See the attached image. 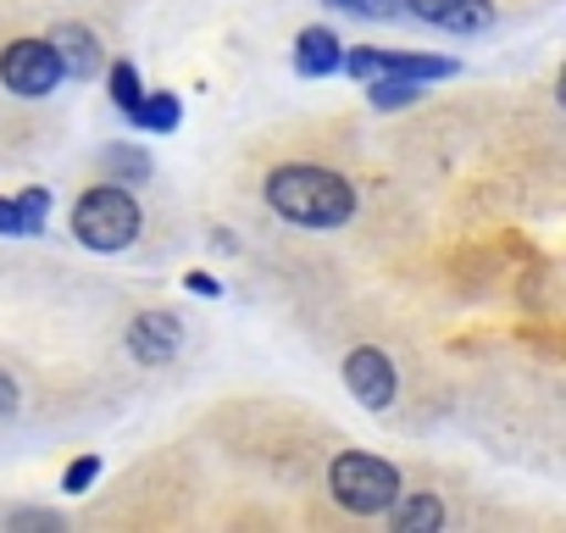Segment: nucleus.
Returning <instances> with one entry per match:
<instances>
[{
  "mask_svg": "<svg viewBox=\"0 0 566 533\" xmlns=\"http://www.w3.org/2000/svg\"><path fill=\"white\" fill-rule=\"evenodd\" d=\"M51 51H56V62H62V73L67 79H95V73H106V45L95 40V29H84V23H56L51 34Z\"/></svg>",
  "mask_w": 566,
  "mask_h": 533,
  "instance_id": "obj_9",
  "label": "nucleus"
},
{
  "mask_svg": "<svg viewBox=\"0 0 566 533\" xmlns=\"http://www.w3.org/2000/svg\"><path fill=\"white\" fill-rule=\"evenodd\" d=\"M339 62H345V45H339L334 29L312 23V29L295 34V73H301V79H334Z\"/></svg>",
  "mask_w": 566,
  "mask_h": 533,
  "instance_id": "obj_10",
  "label": "nucleus"
},
{
  "mask_svg": "<svg viewBox=\"0 0 566 533\" xmlns=\"http://www.w3.org/2000/svg\"><path fill=\"white\" fill-rule=\"evenodd\" d=\"M123 351L145 367H167L178 351H184V317L167 312V306H145L134 312V323L123 328Z\"/></svg>",
  "mask_w": 566,
  "mask_h": 533,
  "instance_id": "obj_7",
  "label": "nucleus"
},
{
  "mask_svg": "<svg viewBox=\"0 0 566 533\" xmlns=\"http://www.w3.org/2000/svg\"><path fill=\"white\" fill-rule=\"evenodd\" d=\"M7 527H18V533H23V527H62V516H56V511H40V505H23V511L7 516Z\"/></svg>",
  "mask_w": 566,
  "mask_h": 533,
  "instance_id": "obj_18",
  "label": "nucleus"
},
{
  "mask_svg": "<svg viewBox=\"0 0 566 533\" xmlns=\"http://www.w3.org/2000/svg\"><path fill=\"white\" fill-rule=\"evenodd\" d=\"M328 12H345V18H361V23H389L400 18V0H323Z\"/></svg>",
  "mask_w": 566,
  "mask_h": 533,
  "instance_id": "obj_15",
  "label": "nucleus"
},
{
  "mask_svg": "<svg viewBox=\"0 0 566 533\" xmlns=\"http://www.w3.org/2000/svg\"><path fill=\"white\" fill-rule=\"evenodd\" d=\"M73 239L95 255H117V250H134L139 233H145V211L139 200L123 189V184H95L73 200V217H67Z\"/></svg>",
  "mask_w": 566,
  "mask_h": 533,
  "instance_id": "obj_2",
  "label": "nucleus"
},
{
  "mask_svg": "<svg viewBox=\"0 0 566 533\" xmlns=\"http://www.w3.org/2000/svg\"><path fill=\"white\" fill-rule=\"evenodd\" d=\"M406 478L395 461L384 456H367V450H339L328 461V500L345 511V516H384L395 500H400Z\"/></svg>",
  "mask_w": 566,
  "mask_h": 533,
  "instance_id": "obj_3",
  "label": "nucleus"
},
{
  "mask_svg": "<svg viewBox=\"0 0 566 533\" xmlns=\"http://www.w3.org/2000/svg\"><path fill=\"white\" fill-rule=\"evenodd\" d=\"M95 478H101V456H78V461H67V472H62V494H90Z\"/></svg>",
  "mask_w": 566,
  "mask_h": 533,
  "instance_id": "obj_17",
  "label": "nucleus"
},
{
  "mask_svg": "<svg viewBox=\"0 0 566 533\" xmlns=\"http://www.w3.org/2000/svg\"><path fill=\"white\" fill-rule=\"evenodd\" d=\"M261 200L277 222L290 228H312V233H334L356 217V184L339 167L323 161H283L261 178Z\"/></svg>",
  "mask_w": 566,
  "mask_h": 533,
  "instance_id": "obj_1",
  "label": "nucleus"
},
{
  "mask_svg": "<svg viewBox=\"0 0 566 533\" xmlns=\"http://www.w3.org/2000/svg\"><path fill=\"white\" fill-rule=\"evenodd\" d=\"M339 378H345V389L361 400V411H389V406L400 400L395 356H389V351H378V345H356V351H345Z\"/></svg>",
  "mask_w": 566,
  "mask_h": 533,
  "instance_id": "obj_6",
  "label": "nucleus"
},
{
  "mask_svg": "<svg viewBox=\"0 0 566 533\" xmlns=\"http://www.w3.org/2000/svg\"><path fill=\"white\" fill-rule=\"evenodd\" d=\"M422 90H428V84H417V79H367V101H373L378 112L417 106V101H422Z\"/></svg>",
  "mask_w": 566,
  "mask_h": 533,
  "instance_id": "obj_13",
  "label": "nucleus"
},
{
  "mask_svg": "<svg viewBox=\"0 0 566 533\" xmlns=\"http://www.w3.org/2000/svg\"><path fill=\"white\" fill-rule=\"evenodd\" d=\"M184 290H189V295H211V301L222 295V284H217L211 273H189V279H184Z\"/></svg>",
  "mask_w": 566,
  "mask_h": 533,
  "instance_id": "obj_20",
  "label": "nucleus"
},
{
  "mask_svg": "<svg viewBox=\"0 0 566 533\" xmlns=\"http://www.w3.org/2000/svg\"><path fill=\"white\" fill-rule=\"evenodd\" d=\"M18 411H23V389H18V378L7 367H0V422L18 417Z\"/></svg>",
  "mask_w": 566,
  "mask_h": 533,
  "instance_id": "obj_19",
  "label": "nucleus"
},
{
  "mask_svg": "<svg viewBox=\"0 0 566 533\" xmlns=\"http://www.w3.org/2000/svg\"><path fill=\"white\" fill-rule=\"evenodd\" d=\"M106 84H112V106L128 117L134 106H139V95H145V84H139V67L134 62H112L106 67Z\"/></svg>",
  "mask_w": 566,
  "mask_h": 533,
  "instance_id": "obj_14",
  "label": "nucleus"
},
{
  "mask_svg": "<svg viewBox=\"0 0 566 533\" xmlns=\"http://www.w3.org/2000/svg\"><path fill=\"white\" fill-rule=\"evenodd\" d=\"M384 516H389L395 533H439V527H444V500H439L433 489H411V494L400 489V500H395Z\"/></svg>",
  "mask_w": 566,
  "mask_h": 533,
  "instance_id": "obj_11",
  "label": "nucleus"
},
{
  "mask_svg": "<svg viewBox=\"0 0 566 533\" xmlns=\"http://www.w3.org/2000/svg\"><path fill=\"white\" fill-rule=\"evenodd\" d=\"M400 12H411L428 29L444 34H489L494 29V0H400Z\"/></svg>",
  "mask_w": 566,
  "mask_h": 533,
  "instance_id": "obj_8",
  "label": "nucleus"
},
{
  "mask_svg": "<svg viewBox=\"0 0 566 533\" xmlns=\"http://www.w3.org/2000/svg\"><path fill=\"white\" fill-rule=\"evenodd\" d=\"M128 123H134L139 134H172V128L184 123V101H178L172 90H145L139 106L128 112Z\"/></svg>",
  "mask_w": 566,
  "mask_h": 533,
  "instance_id": "obj_12",
  "label": "nucleus"
},
{
  "mask_svg": "<svg viewBox=\"0 0 566 533\" xmlns=\"http://www.w3.org/2000/svg\"><path fill=\"white\" fill-rule=\"evenodd\" d=\"M106 167H112V173H128V184H145V178H150V156L134 150V145H112V150H106Z\"/></svg>",
  "mask_w": 566,
  "mask_h": 533,
  "instance_id": "obj_16",
  "label": "nucleus"
},
{
  "mask_svg": "<svg viewBox=\"0 0 566 533\" xmlns=\"http://www.w3.org/2000/svg\"><path fill=\"white\" fill-rule=\"evenodd\" d=\"M356 84L367 79H417V84H439V79H455V62L450 56H422V51H378V45H361V51H345L339 62Z\"/></svg>",
  "mask_w": 566,
  "mask_h": 533,
  "instance_id": "obj_5",
  "label": "nucleus"
},
{
  "mask_svg": "<svg viewBox=\"0 0 566 533\" xmlns=\"http://www.w3.org/2000/svg\"><path fill=\"white\" fill-rule=\"evenodd\" d=\"M62 79H67V73H62L51 40L23 34V40L0 45V90H12L18 101H51V95L62 90Z\"/></svg>",
  "mask_w": 566,
  "mask_h": 533,
  "instance_id": "obj_4",
  "label": "nucleus"
}]
</instances>
